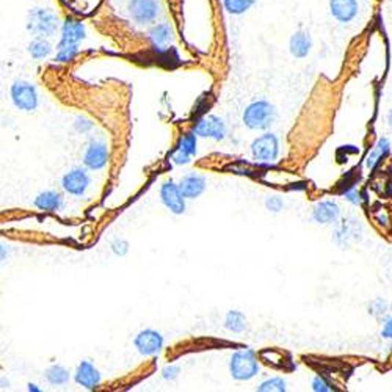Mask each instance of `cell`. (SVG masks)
<instances>
[{
    "label": "cell",
    "instance_id": "1",
    "mask_svg": "<svg viewBox=\"0 0 392 392\" xmlns=\"http://www.w3.org/2000/svg\"><path fill=\"white\" fill-rule=\"evenodd\" d=\"M58 29V18L51 10L33 8L27 16V30L35 36H52Z\"/></svg>",
    "mask_w": 392,
    "mask_h": 392
},
{
    "label": "cell",
    "instance_id": "2",
    "mask_svg": "<svg viewBox=\"0 0 392 392\" xmlns=\"http://www.w3.org/2000/svg\"><path fill=\"white\" fill-rule=\"evenodd\" d=\"M275 121V108L267 101H256L248 106L244 113V123L253 130H264Z\"/></svg>",
    "mask_w": 392,
    "mask_h": 392
},
{
    "label": "cell",
    "instance_id": "3",
    "mask_svg": "<svg viewBox=\"0 0 392 392\" xmlns=\"http://www.w3.org/2000/svg\"><path fill=\"white\" fill-rule=\"evenodd\" d=\"M229 371L231 375H233L235 380H239V382H245V380L255 377L259 372L255 353L251 350H240L234 353L229 362Z\"/></svg>",
    "mask_w": 392,
    "mask_h": 392
},
{
    "label": "cell",
    "instance_id": "4",
    "mask_svg": "<svg viewBox=\"0 0 392 392\" xmlns=\"http://www.w3.org/2000/svg\"><path fill=\"white\" fill-rule=\"evenodd\" d=\"M11 101L19 110L32 112L38 107V93L36 88L29 82L18 80L11 85Z\"/></svg>",
    "mask_w": 392,
    "mask_h": 392
},
{
    "label": "cell",
    "instance_id": "5",
    "mask_svg": "<svg viewBox=\"0 0 392 392\" xmlns=\"http://www.w3.org/2000/svg\"><path fill=\"white\" fill-rule=\"evenodd\" d=\"M251 154L256 160L261 162H273L279 154V141L276 135L265 134L256 138L251 145Z\"/></svg>",
    "mask_w": 392,
    "mask_h": 392
},
{
    "label": "cell",
    "instance_id": "6",
    "mask_svg": "<svg viewBox=\"0 0 392 392\" xmlns=\"http://www.w3.org/2000/svg\"><path fill=\"white\" fill-rule=\"evenodd\" d=\"M129 13L137 24H149L157 19L160 5L157 0H130Z\"/></svg>",
    "mask_w": 392,
    "mask_h": 392
},
{
    "label": "cell",
    "instance_id": "7",
    "mask_svg": "<svg viewBox=\"0 0 392 392\" xmlns=\"http://www.w3.org/2000/svg\"><path fill=\"white\" fill-rule=\"evenodd\" d=\"M160 198H162V203L173 214H182L185 211V196L182 195L181 187L176 185L173 181H167L162 185Z\"/></svg>",
    "mask_w": 392,
    "mask_h": 392
},
{
    "label": "cell",
    "instance_id": "8",
    "mask_svg": "<svg viewBox=\"0 0 392 392\" xmlns=\"http://www.w3.org/2000/svg\"><path fill=\"white\" fill-rule=\"evenodd\" d=\"M134 344L141 355H145V356L156 355V353L162 350L163 338H162V334L157 333V331L143 330L137 334Z\"/></svg>",
    "mask_w": 392,
    "mask_h": 392
},
{
    "label": "cell",
    "instance_id": "9",
    "mask_svg": "<svg viewBox=\"0 0 392 392\" xmlns=\"http://www.w3.org/2000/svg\"><path fill=\"white\" fill-rule=\"evenodd\" d=\"M193 132L200 137H209L215 138V140H223L226 135V126L223 119H220L215 115H207V117L201 118L193 128Z\"/></svg>",
    "mask_w": 392,
    "mask_h": 392
},
{
    "label": "cell",
    "instance_id": "10",
    "mask_svg": "<svg viewBox=\"0 0 392 392\" xmlns=\"http://www.w3.org/2000/svg\"><path fill=\"white\" fill-rule=\"evenodd\" d=\"M362 234V224L358 218H344L336 228V240L341 245H349L351 242H356L361 239Z\"/></svg>",
    "mask_w": 392,
    "mask_h": 392
},
{
    "label": "cell",
    "instance_id": "11",
    "mask_svg": "<svg viewBox=\"0 0 392 392\" xmlns=\"http://www.w3.org/2000/svg\"><path fill=\"white\" fill-rule=\"evenodd\" d=\"M62 184H63V189L68 193H71V195L80 196V195H84L85 190L88 189V185H90V176L87 174V171L77 168L63 176Z\"/></svg>",
    "mask_w": 392,
    "mask_h": 392
},
{
    "label": "cell",
    "instance_id": "12",
    "mask_svg": "<svg viewBox=\"0 0 392 392\" xmlns=\"http://www.w3.org/2000/svg\"><path fill=\"white\" fill-rule=\"evenodd\" d=\"M358 0H330V11L336 21L347 24L358 16Z\"/></svg>",
    "mask_w": 392,
    "mask_h": 392
},
{
    "label": "cell",
    "instance_id": "13",
    "mask_svg": "<svg viewBox=\"0 0 392 392\" xmlns=\"http://www.w3.org/2000/svg\"><path fill=\"white\" fill-rule=\"evenodd\" d=\"M108 159V149L104 143L93 141L90 146H88L85 156H84V163L87 168L90 170H101L106 167Z\"/></svg>",
    "mask_w": 392,
    "mask_h": 392
},
{
    "label": "cell",
    "instance_id": "14",
    "mask_svg": "<svg viewBox=\"0 0 392 392\" xmlns=\"http://www.w3.org/2000/svg\"><path fill=\"white\" fill-rule=\"evenodd\" d=\"M76 382L87 389H95L101 383V373L97 372V369L91 362L82 361L77 367Z\"/></svg>",
    "mask_w": 392,
    "mask_h": 392
},
{
    "label": "cell",
    "instance_id": "15",
    "mask_svg": "<svg viewBox=\"0 0 392 392\" xmlns=\"http://www.w3.org/2000/svg\"><path fill=\"white\" fill-rule=\"evenodd\" d=\"M85 38V27L82 22L76 21L73 18H68L65 21L62 29V41L58 46H68V44H79Z\"/></svg>",
    "mask_w": 392,
    "mask_h": 392
},
{
    "label": "cell",
    "instance_id": "16",
    "mask_svg": "<svg viewBox=\"0 0 392 392\" xmlns=\"http://www.w3.org/2000/svg\"><path fill=\"white\" fill-rule=\"evenodd\" d=\"M341 215V207L334 201H322L319 203L312 211L314 222L320 224L334 223Z\"/></svg>",
    "mask_w": 392,
    "mask_h": 392
},
{
    "label": "cell",
    "instance_id": "17",
    "mask_svg": "<svg viewBox=\"0 0 392 392\" xmlns=\"http://www.w3.org/2000/svg\"><path fill=\"white\" fill-rule=\"evenodd\" d=\"M181 192L187 200H193V198H198L206 189V179L200 174H187L184 179L181 181Z\"/></svg>",
    "mask_w": 392,
    "mask_h": 392
},
{
    "label": "cell",
    "instance_id": "18",
    "mask_svg": "<svg viewBox=\"0 0 392 392\" xmlns=\"http://www.w3.org/2000/svg\"><path fill=\"white\" fill-rule=\"evenodd\" d=\"M289 47H290V54L294 55L295 58L308 57V54L311 52V47H312L311 35H309V33H306V32L294 33V35H292V38H290Z\"/></svg>",
    "mask_w": 392,
    "mask_h": 392
},
{
    "label": "cell",
    "instance_id": "19",
    "mask_svg": "<svg viewBox=\"0 0 392 392\" xmlns=\"http://www.w3.org/2000/svg\"><path fill=\"white\" fill-rule=\"evenodd\" d=\"M62 203H63V198H62V195H60V193L47 190V192L40 193V195L36 196L35 206L40 209V211L54 212V211H57V209L62 207Z\"/></svg>",
    "mask_w": 392,
    "mask_h": 392
},
{
    "label": "cell",
    "instance_id": "20",
    "mask_svg": "<svg viewBox=\"0 0 392 392\" xmlns=\"http://www.w3.org/2000/svg\"><path fill=\"white\" fill-rule=\"evenodd\" d=\"M389 151H391V143L388 138H380L375 148L371 152H369V156L366 159V167L369 170H373L378 165L380 160L388 156Z\"/></svg>",
    "mask_w": 392,
    "mask_h": 392
},
{
    "label": "cell",
    "instance_id": "21",
    "mask_svg": "<svg viewBox=\"0 0 392 392\" xmlns=\"http://www.w3.org/2000/svg\"><path fill=\"white\" fill-rule=\"evenodd\" d=\"M149 38H151L154 46L163 47L173 40V30H171V27L168 24H159L156 27H152L151 32H149Z\"/></svg>",
    "mask_w": 392,
    "mask_h": 392
},
{
    "label": "cell",
    "instance_id": "22",
    "mask_svg": "<svg viewBox=\"0 0 392 392\" xmlns=\"http://www.w3.org/2000/svg\"><path fill=\"white\" fill-rule=\"evenodd\" d=\"M51 51H52V47H51V44H49V41H46L44 38H40V36L29 44V52L32 57L36 60L46 58L47 55L51 54Z\"/></svg>",
    "mask_w": 392,
    "mask_h": 392
},
{
    "label": "cell",
    "instance_id": "23",
    "mask_svg": "<svg viewBox=\"0 0 392 392\" xmlns=\"http://www.w3.org/2000/svg\"><path fill=\"white\" fill-rule=\"evenodd\" d=\"M226 328L234 333H242L246 328V319L240 311H229L226 316Z\"/></svg>",
    "mask_w": 392,
    "mask_h": 392
},
{
    "label": "cell",
    "instance_id": "24",
    "mask_svg": "<svg viewBox=\"0 0 392 392\" xmlns=\"http://www.w3.org/2000/svg\"><path fill=\"white\" fill-rule=\"evenodd\" d=\"M256 0H223V5L231 14H244L250 10Z\"/></svg>",
    "mask_w": 392,
    "mask_h": 392
},
{
    "label": "cell",
    "instance_id": "25",
    "mask_svg": "<svg viewBox=\"0 0 392 392\" xmlns=\"http://www.w3.org/2000/svg\"><path fill=\"white\" fill-rule=\"evenodd\" d=\"M46 378L51 384H65L69 382V372L62 366H52L47 369Z\"/></svg>",
    "mask_w": 392,
    "mask_h": 392
},
{
    "label": "cell",
    "instance_id": "26",
    "mask_svg": "<svg viewBox=\"0 0 392 392\" xmlns=\"http://www.w3.org/2000/svg\"><path fill=\"white\" fill-rule=\"evenodd\" d=\"M77 52H79V47H77V44L58 46V52H57V55H55V62L68 63V62H71V60H74Z\"/></svg>",
    "mask_w": 392,
    "mask_h": 392
},
{
    "label": "cell",
    "instance_id": "27",
    "mask_svg": "<svg viewBox=\"0 0 392 392\" xmlns=\"http://www.w3.org/2000/svg\"><path fill=\"white\" fill-rule=\"evenodd\" d=\"M178 149L182 152L189 154V156H195L196 154V134L193 132V134H185L184 137L179 140V145Z\"/></svg>",
    "mask_w": 392,
    "mask_h": 392
},
{
    "label": "cell",
    "instance_id": "28",
    "mask_svg": "<svg viewBox=\"0 0 392 392\" xmlns=\"http://www.w3.org/2000/svg\"><path fill=\"white\" fill-rule=\"evenodd\" d=\"M257 391L259 392H267V391L283 392L286 391V383H284V380H281V378H272V380H267V382H264L261 386H259Z\"/></svg>",
    "mask_w": 392,
    "mask_h": 392
},
{
    "label": "cell",
    "instance_id": "29",
    "mask_svg": "<svg viewBox=\"0 0 392 392\" xmlns=\"http://www.w3.org/2000/svg\"><path fill=\"white\" fill-rule=\"evenodd\" d=\"M389 311V305H388V301H384L383 298H378V300H375L372 305H371V312L372 316L375 317H382V316H386V312Z\"/></svg>",
    "mask_w": 392,
    "mask_h": 392
},
{
    "label": "cell",
    "instance_id": "30",
    "mask_svg": "<svg viewBox=\"0 0 392 392\" xmlns=\"http://www.w3.org/2000/svg\"><path fill=\"white\" fill-rule=\"evenodd\" d=\"M265 206H267L268 211L279 212L281 209H283L284 203H283V200H281V198H278V196H270V198H267V200H265Z\"/></svg>",
    "mask_w": 392,
    "mask_h": 392
},
{
    "label": "cell",
    "instance_id": "31",
    "mask_svg": "<svg viewBox=\"0 0 392 392\" xmlns=\"http://www.w3.org/2000/svg\"><path fill=\"white\" fill-rule=\"evenodd\" d=\"M312 389L317 391V392H328L333 388H331V386L327 382H325L322 377H316V378H314V382H312Z\"/></svg>",
    "mask_w": 392,
    "mask_h": 392
},
{
    "label": "cell",
    "instance_id": "32",
    "mask_svg": "<svg viewBox=\"0 0 392 392\" xmlns=\"http://www.w3.org/2000/svg\"><path fill=\"white\" fill-rule=\"evenodd\" d=\"M382 336L384 339H392V317L384 320L383 330H382Z\"/></svg>",
    "mask_w": 392,
    "mask_h": 392
},
{
    "label": "cell",
    "instance_id": "33",
    "mask_svg": "<svg viewBox=\"0 0 392 392\" xmlns=\"http://www.w3.org/2000/svg\"><path fill=\"white\" fill-rule=\"evenodd\" d=\"M112 248H113V251L117 253V255H121V256L128 253V244H126L124 240H119V242L117 240V242H115V244L112 245Z\"/></svg>",
    "mask_w": 392,
    "mask_h": 392
},
{
    "label": "cell",
    "instance_id": "34",
    "mask_svg": "<svg viewBox=\"0 0 392 392\" xmlns=\"http://www.w3.org/2000/svg\"><path fill=\"white\" fill-rule=\"evenodd\" d=\"M344 196H345V200L350 201L351 204H360V195H358V192L355 189L345 190Z\"/></svg>",
    "mask_w": 392,
    "mask_h": 392
},
{
    "label": "cell",
    "instance_id": "35",
    "mask_svg": "<svg viewBox=\"0 0 392 392\" xmlns=\"http://www.w3.org/2000/svg\"><path fill=\"white\" fill-rule=\"evenodd\" d=\"M178 373H179V369L176 366H170V367L163 369V378L165 380H174L176 377H178Z\"/></svg>",
    "mask_w": 392,
    "mask_h": 392
},
{
    "label": "cell",
    "instance_id": "36",
    "mask_svg": "<svg viewBox=\"0 0 392 392\" xmlns=\"http://www.w3.org/2000/svg\"><path fill=\"white\" fill-rule=\"evenodd\" d=\"M76 128L79 129L80 132H87L88 129H91L93 128V123H90V121H87L85 118H77L76 121Z\"/></svg>",
    "mask_w": 392,
    "mask_h": 392
},
{
    "label": "cell",
    "instance_id": "37",
    "mask_svg": "<svg viewBox=\"0 0 392 392\" xmlns=\"http://www.w3.org/2000/svg\"><path fill=\"white\" fill-rule=\"evenodd\" d=\"M173 160H174V162L178 163V165L189 163V162H190V156H189V154L182 152V151H179V149H178V152H176L174 156H173Z\"/></svg>",
    "mask_w": 392,
    "mask_h": 392
},
{
    "label": "cell",
    "instance_id": "38",
    "mask_svg": "<svg viewBox=\"0 0 392 392\" xmlns=\"http://www.w3.org/2000/svg\"><path fill=\"white\" fill-rule=\"evenodd\" d=\"M388 124H389V128L392 129V108L388 112Z\"/></svg>",
    "mask_w": 392,
    "mask_h": 392
},
{
    "label": "cell",
    "instance_id": "39",
    "mask_svg": "<svg viewBox=\"0 0 392 392\" xmlns=\"http://www.w3.org/2000/svg\"><path fill=\"white\" fill-rule=\"evenodd\" d=\"M391 2H392V0H391Z\"/></svg>",
    "mask_w": 392,
    "mask_h": 392
}]
</instances>
